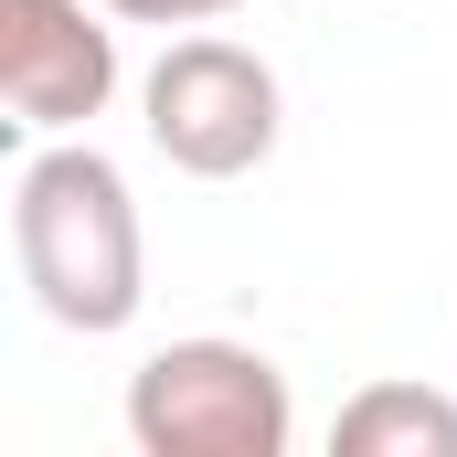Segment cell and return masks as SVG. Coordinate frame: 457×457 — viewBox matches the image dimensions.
Here are the masks:
<instances>
[{
    "label": "cell",
    "mask_w": 457,
    "mask_h": 457,
    "mask_svg": "<svg viewBox=\"0 0 457 457\" xmlns=\"http://www.w3.org/2000/svg\"><path fill=\"white\" fill-rule=\"evenodd\" d=\"M341 457H457V404L426 383H361L330 426Z\"/></svg>",
    "instance_id": "obj_5"
},
{
    "label": "cell",
    "mask_w": 457,
    "mask_h": 457,
    "mask_svg": "<svg viewBox=\"0 0 457 457\" xmlns=\"http://www.w3.org/2000/svg\"><path fill=\"white\" fill-rule=\"evenodd\" d=\"M117 21H149V32H192V21H224L245 0H107Z\"/></svg>",
    "instance_id": "obj_6"
},
{
    "label": "cell",
    "mask_w": 457,
    "mask_h": 457,
    "mask_svg": "<svg viewBox=\"0 0 457 457\" xmlns=\"http://www.w3.org/2000/svg\"><path fill=\"white\" fill-rule=\"evenodd\" d=\"M107 0H0V107L32 138H75L117 96V32Z\"/></svg>",
    "instance_id": "obj_4"
},
{
    "label": "cell",
    "mask_w": 457,
    "mask_h": 457,
    "mask_svg": "<svg viewBox=\"0 0 457 457\" xmlns=\"http://www.w3.org/2000/svg\"><path fill=\"white\" fill-rule=\"evenodd\" d=\"M11 255H21V287L43 298L54 330H86L107 341L138 320L149 298V245H138V203H128V170L86 138H54L21 160L11 181Z\"/></svg>",
    "instance_id": "obj_1"
},
{
    "label": "cell",
    "mask_w": 457,
    "mask_h": 457,
    "mask_svg": "<svg viewBox=\"0 0 457 457\" xmlns=\"http://www.w3.org/2000/svg\"><path fill=\"white\" fill-rule=\"evenodd\" d=\"M128 436L149 457H287V372L245 341H170L128 372Z\"/></svg>",
    "instance_id": "obj_2"
},
{
    "label": "cell",
    "mask_w": 457,
    "mask_h": 457,
    "mask_svg": "<svg viewBox=\"0 0 457 457\" xmlns=\"http://www.w3.org/2000/svg\"><path fill=\"white\" fill-rule=\"evenodd\" d=\"M138 128H149V149H160L170 170H192V181H245V170L277 149L287 96H277V64H266V54H245L224 32H192V43H170V54L149 64Z\"/></svg>",
    "instance_id": "obj_3"
}]
</instances>
